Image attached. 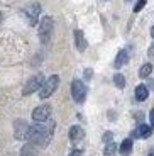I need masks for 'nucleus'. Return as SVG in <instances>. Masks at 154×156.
Here are the masks:
<instances>
[{"instance_id":"dca6fc26","label":"nucleus","mask_w":154,"mask_h":156,"mask_svg":"<svg viewBox=\"0 0 154 156\" xmlns=\"http://www.w3.org/2000/svg\"><path fill=\"white\" fill-rule=\"evenodd\" d=\"M114 83H115L117 88H124V87H125V78H124V75L117 73L115 76H114Z\"/></svg>"},{"instance_id":"b1692460","label":"nucleus","mask_w":154,"mask_h":156,"mask_svg":"<svg viewBox=\"0 0 154 156\" xmlns=\"http://www.w3.org/2000/svg\"><path fill=\"white\" fill-rule=\"evenodd\" d=\"M85 76L86 78H92V70H85Z\"/></svg>"},{"instance_id":"412c9836","label":"nucleus","mask_w":154,"mask_h":156,"mask_svg":"<svg viewBox=\"0 0 154 156\" xmlns=\"http://www.w3.org/2000/svg\"><path fill=\"white\" fill-rule=\"evenodd\" d=\"M69 156H83V151L81 149H75V151L69 153Z\"/></svg>"},{"instance_id":"0eeeda50","label":"nucleus","mask_w":154,"mask_h":156,"mask_svg":"<svg viewBox=\"0 0 154 156\" xmlns=\"http://www.w3.org/2000/svg\"><path fill=\"white\" fill-rule=\"evenodd\" d=\"M49 115H51V107L49 105H39V107H36V109L32 110V119H34L36 122L47 121Z\"/></svg>"},{"instance_id":"cd10ccee","label":"nucleus","mask_w":154,"mask_h":156,"mask_svg":"<svg viewBox=\"0 0 154 156\" xmlns=\"http://www.w3.org/2000/svg\"><path fill=\"white\" fill-rule=\"evenodd\" d=\"M125 2H131V0H125Z\"/></svg>"},{"instance_id":"f03ea898","label":"nucleus","mask_w":154,"mask_h":156,"mask_svg":"<svg viewBox=\"0 0 154 156\" xmlns=\"http://www.w3.org/2000/svg\"><path fill=\"white\" fill-rule=\"evenodd\" d=\"M58 85H59V76H58V75H53V76H49L47 80H44L43 87H41V90H39V97L43 98V100L49 98L51 95L56 92Z\"/></svg>"},{"instance_id":"9d476101","label":"nucleus","mask_w":154,"mask_h":156,"mask_svg":"<svg viewBox=\"0 0 154 156\" xmlns=\"http://www.w3.org/2000/svg\"><path fill=\"white\" fill-rule=\"evenodd\" d=\"M151 133H152V129H151L149 126L141 124V126H139V127L134 131V136H135V137H142V139H146V137L151 136Z\"/></svg>"},{"instance_id":"6e6552de","label":"nucleus","mask_w":154,"mask_h":156,"mask_svg":"<svg viewBox=\"0 0 154 156\" xmlns=\"http://www.w3.org/2000/svg\"><path fill=\"white\" fill-rule=\"evenodd\" d=\"M39 14H41V5L39 4H31L26 9L27 22L31 24V26H36V24H37V19H39Z\"/></svg>"},{"instance_id":"7ed1b4c3","label":"nucleus","mask_w":154,"mask_h":156,"mask_svg":"<svg viewBox=\"0 0 154 156\" xmlns=\"http://www.w3.org/2000/svg\"><path fill=\"white\" fill-rule=\"evenodd\" d=\"M53 29H54V22L51 17H44L39 24V39L41 43L46 44L47 41L51 39V34H53Z\"/></svg>"},{"instance_id":"a878e982","label":"nucleus","mask_w":154,"mask_h":156,"mask_svg":"<svg viewBox=\"0 0 154 156\" xmlns=\"http://www.w3.org/2000/svg\"><path fill=\"white\" fill-rule=\"evenodd\" d=\"M151 36L154 37V26H152V29H151Z\"/></svg>"},{"instance_id":"f3484780","label":"nucleus","mask_w":154,"mask_h":156,"mask_svg":"<svg viewBox=\"0 0 154 156\" xmlns=\"http://www.w3.org/2000/svg\"><path fill=\"white\" fill-rule=\"evenodd\" d=\"M115 151H117V146H115V143L112 141V143H108V144L105 146L103 154H105V156H112V154H115Z\"/></svg>"},{"instance_id":"bb28decb","label":"nucleus","mask_w":154,"mask_h":156,"mask_svg":"<svg viewBox=\"0 0 154 156\" xmlns=\"http://www.w3.org/2000/svg\"><path fill=\"white\" fill-rule=\"evenodd\" d=\"M0 22H2V14H0Z\"/></svg>"},{"instance_id":"f257e3e1","label":"nucleus","mask_w":154,"mask_h":156,"mask_svg":"<svg viewBox=\"0 0 154 156\" xmlns=\"http://www.w3.org/2000/svg\"><path fill=\"white\" fill-rule=\"evenodd\" d=\"M53 129H54V124H53V122H51L49 126L43 124V122H37V124H34L32 127H29L27 139L31 141V144L46 146V144H49V141H51Z\"/></svg>"},{"instance_id":"5701e85b","label":"nucleus","mask_w":154,"mask_h":156,"mask_svg":"<svg viewBox=\"0 0 154 156\" xmlns=\"http://www.w3.org/2000/svg\"><path fill=\"white\" fill-rule=\"evenodd\" d=\"M147 55H149L151 58H154V44H152V46L149 48V51H147Z\"/></svg>"},{"instance_id":"423d86ee","label":"nucleus","mask_w":154,"mask_h":156,"mask_svg":"<svg viewBox=\"0 0 154 156\" xmlns=\"http://www.w3.org/2000/svg\"><path fill=\"white\" fill-rule=\"evenodd\" d=\"M27 134H29V124L22 119H17L14 122V136H16V139H27Z\"/></svg>"},{"instance_id":"6ab92c4d","label":"nucleus","mask_w":154,"mask_h":156,"mask_svg":"<svg viewBox=\"0 0 154 156\" xmlns=\"http://www.w3.org/2000/svg\"><path fill=\"white\" fill-rule=\"evenodd\" d=\"M147 0H137V4L134 5V12H141L144 9V5H146Z\"/></svg>"},{"instance_id":"1a4fd4ad","label":"nucleus","mask_w":154,"mask_h":156,"mask_svg":"<svg viewBox=\"0 0 154 156\" xmlns=\"http://www.w3.org/2000/svg\"><path fill=\"white\" fill-rule=\"evenodd\" d=\"M75 44H76L78 51H85L86 49V39H85V36H83V32H81L80 29L75 31Z\"/></svg>"},{"instance_id":"4468645a","label":"nucleus","mask_w":154,"mask_h":156,"mask_svg":"<svg viewBox=\"0 0 154 156\" xmlns=\"http://www.w3.org/2000/svg\"><path fill=\"white\" fill-rule=\"evenodd\" d=\"M132 151V139H124L120 144V154L122 156H129Z\"/></svg>"},{"instance_id":"9b49d317","label":"nucleus","mask_w":154,"mask_h":156,"mask_svg":"<svg viewBox=\"0 0 154 156\" xmlns=\"http://www.w3.org/2000/svg\"><path fill=\"white\" fill-rule=\"evenodd\" d=\"M83 136H85V131L80 126H73V127L69 129V139L71 141H81Z\"/></svg>"},{"instance_id":"20e7f679","label":"nucleus","mask_w":154,"mask_h":156,"mask_svg":"<svg viewBox=\"0 0 154 156\" xmlns=\"http://www.w3.org/2000/svg\"><path fill=\"white\" fill-rule=\"evenodd\" d=\"M71 97L76 104H83L86 98V87L81 80H75L71 83Z\"/></svg>"},{"instance_id":"f8f14e48","label":"nucleus","mask_w":154,"mask_h":156,"mask_svg":"<svg viewBox=\"0 0 154 156\" xmlns=\"http://www.w3.org/2000/svg\"><path fill=\"white\" fill-rule=\"evenodd\" d=\"M149 95V90H147L146 85H137L135 87V100L137 102H144Z\"/></svg>"},{"instance_id":"2eb2a0df","label":"nucleus","mask_w":154,"mask_h":156,"mask_svg":"<svg viewBox=\"0 0 154 156\" xmlns=\"http://www.w3.org/2000/svg\"><path fill=\"white\" fill-rule=\"evenodd\" d=\"M151 73H152V65H151V63L142 65V66H141V70H139V76H141V78H147Z\"/></svg>"},{"instance_id":"39448f33","label":"nucleus","mask_w":154,"mask_h":156,"mask_svg":"<svg viewBox=\"0 0 154 156\" xmlns=\"http://www.w3.org/2000/svg\"><path fill=\"white\" fill-rule=\"evenodd\" d=\"M44 83V75L43 73H36L34 76L29 78V82L26 83V87H24V95H31L34 94L36 90H41V87H43Z\"/></svg>"},{"instance_id":"ddd939ff","label":"nucleus","mask_w":154,"mask_h":156,"mask_svg":"<svg viewBox=\"0 0 154 156\" xmlns=\"http://www.w3.org/2000/svg\"><path fill=\"white\" fill-rule=\"evenodd\" d=\"M127 61H129L127 51H125V49H120V51H119V55H117V58H115V63H114V66H115V68H122Z\"/></svg>"},{"instance_id":"a211bd4d","label":"nucleus","mask_w":154,"mask_h":156,"mask_svg":"<svg viewBox=\"0 0 154 156\" xmlns=\"http://www.w3.org/2000/svg\"><path fill=\"white\" fill-rule=\"evenodd\" d=\"M20 156H34V149H32V144L24 146V148L20 149Z\"/></svg>"},{"instance_id":"393cba45","label":"nucleus","mask_w":154,"mask_h":156,"mask_svg":"<svg viewBox=\"0 0 154 156\" xmlns=\"http://www.w3.org/2000/svg\"><path fill=\"white\" fill-rule=\"evenodd\" d=\"M147 156H154V148H152V149H151V151H149V153H147Z\"/></svg>"},{"instance_id":"4be33fe9","label":"nucleus","mask_w":154,"mask_h":156,"mask_svg":"<svg viewBox=\"0 0 154 156\" xmlns=\"http://www.w3.org/2000/svg\"><path fill=\"white\" fill-rule=\"evenodd\" d=\"M149 119H151V129H154V109L151 110V114H149Z\"/></svg>"},{"instance_id":"aec40b11","label":"nucleus","mask_w":154,"mask_h":156,"mask_svg":"<svg viewBox=\"0 0 154 156\" xmlns=\"http://www.w3.org/2000/svg\"><path fill=\"white\" fill-rule=\"evenodd\" d=\"M112 139H114V134H112V133H105L103 134V143H107V144H108V143H112Z\"/></svg>"}]
</instances>
